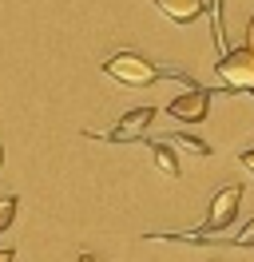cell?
Segmentation results:
<instances>
[{"label": "cell", "instance_id": "1", "mask_svg": "<svg viewBox=\"0 0 254 262\" xmlns=\"http://www.w3.org/2000/svg\"><path fill=\"white\" fill-rule=\"evenodd\" d=\"M238 203H242V187H238V183H226L219 195H215V203H210V214H206L203 230H195V234H175V238H179V243H219L222 227L235 223Z\"/></svg>", "mask_w": 254, "mask_h": 262}, {"label": "cell", "instance_id": "2", "mask_svg": "<svg viewBox=\"0 0 254 262\" xmlns=\"http://www.w3.org/2000/svg\"><path fill=\"white\" fill-rule=\"evenodd\" d=\"M103 72H108L111 80L127 83V88H147V83L159 80V64H151V60L139 56V52H119V56H111L108 64H103Z\"/></svg>", "mask_w": 254, "mask_h": 262}, {"label": "cell", "instance_id": "3", "mask_svg": "<svg viewBox=\"0 0 254 262\" xmlns=\"http://www.w3.org/2000/svg\"><path fill=\"white\" fill-rule=\"evenodd\" d=\"M219 80L230 92H254V52L246 44L226 52V56H219Z\"/></svg>", "mask_w": 254, "mask_h": 262}, {"label": "cell", "instance_id": "4", "mask_svg": "<svg viewBox=\"0 0 254 262\" xmlns=\"http://www.w3.org/2000/svg\"><path fill=\"white\" fill-rule=\"evenodd\" d=\"M206 112H210V92L206 88H190V92H183L167 103V115L183 119V123H203Z\"/></svg>", "mask_w": 254, "mask_h": 262}, {"label": "cell", "instance_id": "5", "mask_svg": "<svg viewBox=\"0 0 254 262\" xmlns=\"http://www.w3.org/2000/svg\"><path fill=\"white\" fill-rule=\"evenodd\" d=\"M151 119H155V107H135V112H127L119 119V127L111 131L108 139L111 143H131V139H143V131L151 127Z\"/></svg>", "mask_w": 254, "mask_h": 262}, {"label": "cell", "instance_id": "6", "mask_svg": "<svg viewBox=\"0 0 254 262\" xmlns=\"http://www.w3.org/2000/svg\"><path fill=\"white\" fill-rule=\"evenodd\" d=\"M155 8L167 20H175V24H190V20L203 16L210 4H206V0H155Z\"/></svg>", "mask_w": 254, "mask_h": 262}, {"label": "cell", "instance_id": "7", "mask_svg": "<svg viewBox=\"0 0 254 262\" xmlns=\"http://www.w3.org/2000/svg\"><path fill=\"white\" fill-rule=\"evenodd\" d=\"M151 159H155V167L167 179H179V159H175V151L167 143H151Z\"/></svg>", "mask_w": 254, "mask_h": 262}, {"label": "cell", "instance_id": "8", "mask_svg": "<svg viewBox=\"0 0 254 262\" xmlns=\"http://www.w3.org/2000/svg\"><path fill=\"white\" fill-rule=\"evenodd\" d=\"M210 16H215V44L226 56V28H222V0H210Z\"/></svg>", "mask_w": 254, "mask_h": 262}, {"label": "cell", "instance_id": "9", "mask_svg": "<svg viewBox=\"0 0 254 262\" xmlns=\"http://www.w3.org/2000/svg\"><path fill=\"white\" fill-rule=\"evenodd\" d=\"M16 219V195H0V230H8Z\"/></svg>", "mask_w": 254, "mask_h": 262}, {"label": "cell", "instance_id": "10", "mask_svg": "<svg viewBox=\"0 0 254 262\" xmlns=\"http://www.w3.org/2000/svg\"><path fill=\"white\" fill-rule=\"evenodd\" d=\"M175 139H179L183 147H190V151H195V155H210V147H206L203 139H195V135H175Z\"/></svg>", "mask_w": 254, "mask_h": 262}, {"label": "cell", "instance_id": "11", "mask_svg": "<svg viewBox=\"0 0 254 262\" xmlns=\"http://www.w3.org/2000/svg\"><path fill=\"white\" fill-rule=\"evenodd\" d=\"M230 243H235V246H254V219H250V223H246L242 230H238Z\"/></svg>", "mask_w": 254, "mask_h": 262}, {"label": "cell", "instance_id": "12", "mask_svg": "<svg viewBox=\"0 0 254 262\" xmlns=\"http://www.w3.org/2000/svg\"><path fill=\"white\" fill-rule=\"evenodd\" d=\"M238 163H242V167L254 175V147H250V151H242V155H238Z\"/></svg>", "mask_w": 254, "mask_h": 262}, {"label": "cell", "instance_id": "13", "mask_svg": "<svg viewBox=\"0 0 254 262\" xmlns=\"http://www.w3.org/2000/svg\"><path fill=\"white\" fill-rule=\"evenodd\" d=\"M246 48L254 52V16H250V24H246Z\"/></svg>", "mask_w": 254, "mask_h": 262}, {"label": "cell", "instance_id": "14", "mask_svg": "<svg viewBox=\"0 0 254 262\" xmlns=\"http://www.w3.org/2000/svg\"><path fill=\"white\" fill-rule=\"evenodd\" d=\"M16 258V250H0V262H12Z\"/></svg>", "mask_w": 254, "mask_h": 262}, {"label": "cell", "instance_id": "15", "mask_svg": "<svg viewBox=\"0 0 254 262\" xmlns=\"http://www.w3.org/2000/svg\"><path fill=\"white\" fill-rule=\"evenodd\" d=\"M76 262H103V258H95V254H79Z\"/></svg>", "mask_w": 254, "mask_h": 262}, {"label": "cell", "instance_id": "16", "mask_svg": "<svg viewBox=\"0 0 254 262\" xmlns=\"http://www.w3.org/2000/svg\"><path fill=\"white\" fill-rule=\"evenodd\" d=\"M0 167H4V147H0Z\"/></svg>", "mask_w": 254, "mask_h": 262}]
</instances>
